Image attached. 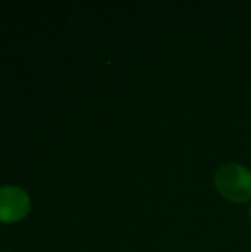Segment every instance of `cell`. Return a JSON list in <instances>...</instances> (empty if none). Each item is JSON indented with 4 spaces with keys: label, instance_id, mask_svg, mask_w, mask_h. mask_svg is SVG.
Wrapping results in <instances>:
<instances>
[{
    "label": "cell",
    "instance_id": "6da1fadb",
    "mask_svg": "<svg viewBox=\"0 0 251 252\" xmlns=\"http://www.w3.org/2000/svg\"><path fill=\"white\" fill-rule=\"evenodd\" d=\"M215 185L231 202L244 204L251 199V171L240 164L222 165L215 174Z\"/></svg>",
    "mask_w": 251,
    "mask_h": 252
},
{
    "label": "cell",
    "instance_id": "7a4b0ae2",
    "mask_svg": "<svg viewBox=\"0 0 251 252\" xmlns=\"http://www.w3.org/2000/svg\"><path fill=\"white\" fill-rule=\"evenodd\" d=\"M30 210V196L16 186L0 188V221L13 223L27 216Z\"/></svg>",
    "mask_w": 251,
    "mask_h": 252
},
{
    "label": "cell",
    "instance_id": "3957f363",
    "mask_svg": "<svg viewBox=\"0 0 251 252\" xmlns=\"http://www.w3.org/2000/svg\"><path fill=\"white\" fill-rule=\"evenodd\" d=\"M249 219H250V223H251V205H250V210H249Z\"/></svg>",
    "mask_w": 251,
    "mask_h": 252
}]
</instances>
